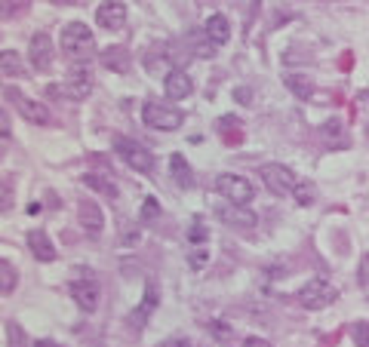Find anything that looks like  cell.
I'll return each instance as SVG.
<instances>
[{"instance_id":"obj_16","label":"cell","mask_w":369,"mask_h":347,"mask_svg":"<svg viewBox=\"0 0 369 347\" xmlns=\"http://www.w3.org/2000/svg\"><path fill=\"white\" fill-rule=\"evenodd\" d=\"M216 215L225 224H240V228H253L255 224V212L246 209V206H237V203H228V206H219Z\"/></svg>"},{"instance_id":"obj_27","label":"cell","mask_w":369,"mask_h":347,"mask_svg":"<svg viewBox=\"0 0 369 347\" xmlns=\"http://www.w3.org/2000/svg\"><path fill=\"white\" fill-rule=\"evenodd\" d=\"M6 341H9V347H25V332H22V326L13 323V320L6 323Z\"/></svg>"},{"instance_id":"obj_20","label":"cell","mask_w":369,"mask_h":347,"mask_svg":"<svg viewBox=\"0 0 369 347\" xmlns=\"http://www.w3.org/2000/svg\"><path fill=\"white\" fill-rule=\"evenodd\" d=\"M170 172H172V178H175V184L179 187H191V166L184 163V157L182 154H172L170 157Z\"/></svg>"},{"instance_id":"obj_8","label":"cell","mask_w":369,"mask_h":347,"mask_svg":"<svg viewBox=\"0 0 369 347\" xmlns=\"http://www.w3.org/2000/svg\"><path fill=\"white\" fill-rule=\"evenodd\" d=\"M62 92L74 101H83L92 92V71L87 68V65H74V68L68 71V77H65Z\"/></svg>"},{"instance_id":"obj_23","label":"cell","mask_w":369,"mask_h":347,"mask_svg":"<svg viewBox=\"0 0 369 347\" xmlns=\"http://www.w3.org/2000/svg\"><path fill=\"white\" fill-rule=\"evenodd\" d=\"M0 68H4V77H22V65H18V55L13 50H4Z\"/></svg>"},{"instance_id":"obj_7","label":"cell","mask_w":369,"mask_h":347,"mask_svg":"<svg viewBox=\"0 0 369 347\" xmlns=\"http://www.w3.org/2000/svg\"><path fill=\"white\" fill-rule=\"evenodd\" d=\"M216 191L225 197L228 203H237V206H246L249 200H253V184H249L243 175L221 172V175L216 178Z\"/></svg>"},{"instance_id":"obj_28","label":"cell","mask_w":369,"mask_h":347,"mask_svg":"<svg viewBox=\"0 0 369 347\" xmlns=\"http://www.w3.org/2000/svg\"><path fill=\"white\" fill-rule=\"evenodd\" d=\"M292 194H295V203H299V206H311V203H314V197H317V191H314V184H299Z\"/></svg>"},{"instance_id":"obj_24","label":"cell","mask_w":369,"mask_h":347,"mask_svg":"<svg viewBox=\"0 0 369 347\" xmlns=\"http://www.w3.org/2000/svg\"><path fill=\"white\" fill-rule=\"evenodd\" d=\"M206 265H209V246H194L188 252V268L194 270V274H200Z\"/></svg>"},{"instance_id":"obj_6","label":"cell","mask_w":369,"mask_h":347,"mask_svg":"<svg viewBox=\"0 0 369 347\" xmlns=\"http://www.w3.org/2000/svg\"><path fill=\"white\" fill-rule=\"evenodd\" d=\"M258 175H262L265 187L274 197H286V194H292L295 187H299V182H295V172L290 170V166H283V163H265Z\"/></svg>"},{"instance_id":"obj_34","label":"cell","mask_w":369,"mask_h":347,"mask_svg":"<svg viewBox=\"0 0 369 347\" xmlns=\"http://www.w3.org/2000/svg\"><path fill=\"white\" fill-rule=\"evenodd\" d=\"M157 347H191V341L188 338H166V341H160Z\"/></svg>"},{"instance_id":"obj_37","label":"cell","mask_w":369,"mask_h":347,"mask_svg":"<svg viewBox=\"0 0 369 347\" xmlns=\"http://www.w3.org/2000/svg\"><path fill=\"white\" fill-rule=\"evenodd\" d=\"M34 347H55V341H37Z\"/></svg>"},{"instance_id":"obj_5","label":"cell","mask_w":369,"mask_h":347,"mask_svg":"<svg viewBox=\"0 0 369 347\" xmlns=\"http://www.w3.org/2000/svg\"><path fill=\"white\" fill-rule=\"evenodd\" d=\"M114 151L120 154V160H123L129 170H136V172H154V154L151 151H145L138 142H133V138H114Z\"/></svg>"},{"instance_id":"obj_17","label":"cell","mask_w":369,"mask_h":347,"mask_svg":"<svg viewBox=\"0 0 369 347\" xmlns=\"http://www.w3.org/2000/svg\"><path fill=\"white\" fill-rule=\"evenodd\" d=\"M77 215H80V224L92 233V237H99V233L105 231V215H101V209L92 200H83L77 206Z\"/></svg>"},{"instance_id":"obj_29","label":"cell","mask_w":369,"mask_h":347,"mask_svg":"<svg viewBox=\"0 0 369 347\" xmlns=\"http://www.w3.org/2000/svg\"><path fill=\"white\" fill-rule=\"evenodd\" d=\"M323 136H326V138H338V136H341V123H338V120H329V123H323Z\"/></svg>"},{"instance_id":"obj_3","label":"cell","mask_w":369,"mask_h":347,"mask_svg":"<svg viewBox=\"0 0 369 347\" xmlns=\"http://www.w3.org/2000/svg\"><path fill=\"white\" fill-rule=\"evenodd\" d=\"M4 96H6V101H13L16 105V111L22 114L28 123H34V126H50L53 123V114L46 111V105L43 101H34V99H28L22 89L18 87H6L4 89Z\"/></svg>"},{"instance_id":"obj_13","label":"cell","mask_w":369,"mask_h":347,"mask_svg":"<svg viewBox=\"0 0 369 347\" xmlns=\"http://www.w3.org/2000/svg\"><path fill=\"white\" fill-rule=\"evenodd\" d=\"M99 62L114 74H126L129 68H133V53H129L126 46H108V50L99 53Z\"/></svg>"},{"instance_id":"obj_35","label":"cell","mask_w":369,"mask_h":347,"mask_svg":"<svg viewBox=\"0 0 369 347\" xmlns=\"http://www.w3.org/2000/svg\"><path fill=\"white\" fill-rule=\"evenodd\" d=\"M243 347H274L271 341H265V338H246Z\"/></svg>"},{"instance_id":"obj_12","label":"cell","mask_w":369,"mask_h":347,"mask_svg":"<svg viewBox=\"0 0 369 347\" xmlns=\"http://www.w3.org/2000/svg\"><path fill=\"white\" fill-rule=\"evenodd\" d=\"M163 89H166V96L170 99L184 101L194 92V83L182 68H172V71H166V77H163Z\"/></svg>"},{"instance_id":"obj_10","label":"cell","mask_w":369,"mask_h":347,"mask_svg":"<svg viewBox=\"0 0 369 347\" xmlns=\"http://www.w3.org/2000/svg\"><path fill=\"white\" fill-rule=\"evenodd\" d=\"M96 22L105 31H120L126 25V4L123 0H101L96 9Z\"/></svg>"},{"instance_id":"obj_11","label":"cell","mask_w":369,"mask_h":347,"mask_svg":"<svg viewBox=\"0 0 369 347\" xmlns=\"http://www.w3.org/2000/svg\"><path fill=\"white\" fill-rule=\"evenodd\" d=\"M71 298H74V304H77L80 311L92 314L99 307V302H101V289H99L96 280H74L71 283Z\"/></svg>"},{"instance_id":"obj_31","label":"cell","mask_w":369,"mask_h":347,"mask_svg":"<svg viewBox=\"0 0 369 347\" xmlns=\"http://www.w3.org/2000/svg\"><path fill=\"white\" fill-rule=\"evenodd\" d=\"M154 215H160V206H157L154 200H145V209H142V221L154 219Z\"/></svg>"},{"instance_id":"obj_18","label":"cell","mask_w":369,"mask_h":347,"mask_svg":"<svg viewBox=\"0 0 369 347\" xmlns=\"http://www.w3.org/2000/svg\"><path fill=\"white\" fill-rule=\"evenodd\" d=\"M203 34L209 37V43H228L231 40V22H228V16H221V13H212L206 18V25H203Z\"/></svg>"},{"instance_id":"obj_30","label":"cell","mask_w":369,"mask_h":347,"mask_svg":"<svg viewBox=\"0 0 369 347\" xmlns=\"http://www.w3.org/2000/svg\"><path fill=\"white\" fill-rule=\"evenodd\" d=\"M234 99L240 101V105H249V101H253V89H249V87H237L234 89Z\"/></svg>"},{"instance_id":"obj_36","label":"cell","mask_w":369,"mask_h":347,"mask_svg":"<svg viewBox=\"0 0 369 347\" xmlns=\"http://www.w3.org/2000/svg\"><path fill=\"white\" fill-rule=\"evenodd\" d=\"M9 209V178H4V212Z\"/></svg>"},{"instance_id":"obj_19","label":"cell","mask_w":369,"mask_h":347,"mask_svg":"<svg viewBox=\"0 0 369 347\" xmlns=\"http://www.w3.org/2000/svg\"><path fill=\"white\" fill-rule=\"evenodd\" d=\"M283 83H286V89H290L292 96H299L302 101H308V99L314 96V87H311V80H308V77H302V74H286V77H283Z\"/></svg>"},{"instance_id":"obj_9","label":"cell","mask_w":369,"mask_h":347,"mask_svg":"<svg viewBox=\"0 0 369 347\" xmlns=\"http://www.w3.org/2000/svg\"><path fill=\"white\" fill-rule=\"evenodd\" d=\"M28 59H31V65L37 71H50L53 62H55V46L50 40V34H34L31 43H28Z\"/></svg>"},{"instance_id":"obj_25","label":"cell","mask_w":369,"mask_h":347,"mask_svg":"<svg viewBox=\"0 0 369 347\" xmlns=\"http://www.w3.org/2000/svg\"><path fill=\"white\" fill-rule=\"evenodd\" d=\"M31 9V0H4V18H18Z\"/></svg>"},{"instance_id":"obj_1","label":"cell","mask_w":369,"mask_h":347,"mask_svg":"<svg viewBox=\"0 0 369 347\" xmlns=\"http://www.w3.org/2000/svg\"><path fill=\"white\" fill-rule=\"evenodd\" d=\"M62 50L71 55V59H89L92 50H96V37L83 22H71L62 28V37H59Z\"/></svg>"},{"instance_id":"obj_22","label":"cell","mask_w":369,"mask_h":347,"mask_svg":"<svg viewBox=\"0 0 369 347\" xmlns=\"http://www.w3.org/2000/svg\"><path fill=\"white\" fill-rule=\"evenodd\" d=\"M16 283H18V274H16V268L9 265V261L4 258L0 261V292L4 295H9L16 289Z\"/></svg>"},{"instance_id":"obj_4","label":"cell","mask_w":369,"mask_h":347,"mask_svg":"<svg viewBox=\"0 0 369 347\" xmlns=\"http://www.w3.org/2000/svg\"><path fill=\"white\" fill-rule=\"evenodd\" d=\"M338 298V289L326 283V280H308L302 289H299V304L308 307V311H323V307H329L332 302Z\"/></svg>"},{"instance_id":"obj_32","label":"cell","mask_w":369,"mask_h":347,"mask_svg":"<svg viewBox=\"0 0 369 347\" xmlns=\"http://www.w3.org/2000/svg\"><path fill=\"white\" fill-rule=\"evenodd\" d=\"M360 286H363V292L369 295V255L363 258V270H360Z\"/></svg>"},{"instance_id":"obj_15","label":"cell","mask_w":369,"mask_h":347,"mask_svg":"<svg viewBox=\"0 0 369 347\" xmlns=\"http://www.w3.org/2000/svg\"><path fill=\"white\" fill-rule=\"evenodd\" d=\"M28 249L34 252V258H37V261H55V258H59V252H55L53 240L46 237V231H43V228L28 231Z\"/></svg>"},{"instance_id":"obj_14","label":"cell","mask_w":369,"mask_h":347,"mask_svg":"<svg viewBox=\"0 0 369 347\" xmlns=\"http://www.w3.org/2000/svg\"><path fill=\"white\" fill-rule=\"evenodd\" d=\"M157 302H160V298H157V286H154V283H148V286H145V295H142V302H138V307H136L133 314H129V326H133L136 332H138V329H142V326L148 323V316L154 314Z\"/></svg>"},{"instance_id":"obj_33","label":"cell","mask_w":369,"mask_h":347,"mask_svg":"<svg viewBox=\"0 0 369 347\" xmlns=\"http://www.w3.org/2000/svg\"><path fill=\"white\" fill-rule=\"evenodd\" d=\"M188 237H191L194 243H200V240H206V237H209V233H206V228H200V224H194V228H191V233H188Z\"/></svg>"},{"instance_id":"obj_21","label":"cell","mask_w":369,"mask_h":347,"mask_svg":"<svg viewBox=\"0 0 369 347\" xmlns=\"http://www.w3.org/2000/svg\"><path fill=\"white\" fill-rule=\"evenodd\" d=\"M87 187H92V191H99V194H105V197H117V184L111 182V178H105V175H96V172H87L80 178Z\"/></svg>"},{"instance_id":"obj_26","label":"cell","mask_w":369,"mask_h":347,"mask_svg":"<svg viewBox=\"0 0 369 347\" xmlns=\"http://www.w3.org/2000/svg\"><path fill=\"white\" fill-rule=\"evenodd\" d=\"M351 341L357 347H369V320H357L351 326Z\"/></svg>"},{"instance_id":"obj_2","label":"cell","mask_w":369,"mask_h":347,"mask_svg":"<svg viewBox=\"0 0 369 347\" xmlns=\"http://www.w3.org/2000/svg\"><path fill=\"white\" fill-rule=\"evenodd\" d=\"M142 120L145 126L151 129H163V133H175L184 123V114L172 105H163V101H145L142 108Z\"/></svg>"}]
</instances>
